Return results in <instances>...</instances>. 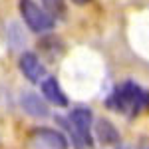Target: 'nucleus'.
I'll use <instances>...</instances> for the list:
<instances>
[{
    "mask_svg": "<svg viewBox=\"0 0 149 149\" xmlns=\"http://www.w3.org/2000/svg\"><path fill=\"white\" fill-rule=\"evenodd\" d=\"M20 70L32 84H40L46 78V68L34 52H24L20 56Z\"/></svg>",
    "mask_w": 149,
    "mask_h": 149,
    "instance_id": "39448f33",
    "label": "nucleus"
},
{
    "mask_svg": "<svg viewBox=\"0 0 149 149\" xmlns=\"http://www.w3.org/2000/svg\"><path fill=\"white\" fill-rule=\"evenodd\" d=\"M40 88H42V93L48 102H52L58 107L68 105V97H66V93H64V90H62V86L56 78H44L40 81Z\"/></svg>",
    "mask_w": 149,
    "mask_h": 149,
    "instance_id": "423d86ee",
    "label": "nucleus"
},
{
    "mask_svg": "<svg viewBox=\"0 0 149 149\" xmlns=\"http://www.w3.org/2000/svg\"><path fill=\"white\" fill-rule=\"evenodd\" d=\"M20 14H22L26 26L32 32H48L54 28V18L44 8H40L34 0H20Z\"/></svg>",
    "mask_w": 149,
    "mask_h": 149,
    "instance_id": "7ed1b4c3",
    "label": "nucleus"
},
{
    "mask_svg": "<svg viewBox=\"0 0 149 149\" xmlns=\"http://www.w3.org/2000/svg\"><path fill=\"white\" fill-rule=\"evenodd\" d=\"M42 4H44V10L54 18H62L64 14H66V4H64V0H42Z\"/></svg>",
    "mask_w": 149,
    "mask_h": 149,
    "instance_id": "1a4fd4ad",
    "label": "nucleus"
},
{
    "mask_svg": "<svg viewBox=\"0 0 149 149\" xmlns=\"http://www.w3.org/2000/svg\"><path fill=\"white\" fill-rule=\"evenodd\" d=\"M22 105L30 115H36V117H46L48 115L46 105L40 102V97H38L36 93H26L22 97Z\"/></svg>",
    "mask_w": 149,
    "mask_h": 149,
    "instance_id": "0eeeda50",
    "label": "nucleus"
},
{
    "mask_svg": "<svg viewBox=\"0 0 149 149\" xmlns=\"http://www.w3.org/2000/svg\"><path fill=\"white\" fill-rule=\"evenodd\" d=\"M92 121H93V115H92L90 107H76V109H72L70 117L64 121L68 131L72 133V141H74L76 149H84V147H92L93 145Z\"/></svg>",
    "mask_w": 149,
    "mask_h": 149,
    "instance_id": "f03ea898",
    "label": "nucleus"
},
{
    "mask_svg": "<svg viewBox=\"0 0 149 149\" xmlns=\"http://www.w3.org/2000/svg\"><path fill=\"white\" fill-rule=\"evenodd\" d=\"M107 107L129 117L139 115L149 109V90H145L135 81H123L109 95Z\"/></svg>",
    "mask_w": 149,
    "mask_h": 149,
    "instance_id": "f257e3e1",
    "label": "nucleus"
},
{
    "mask_svg": "<svg viewBox=\"0 0 149 149\" xmlns=\"http://www.w3.org/2000/svg\"><path fill=\"white\" fill-rule=\"evenodd\" d=\"M95 133H97V137L102 143H115V141H119V133H117V129H115L107 119H100L97 121V125H95Z\"/></svg>",
    "mask_w": 149,
    "mask_h": 149,
    "instance_id": "6e6552de",
    "label": "nucleus"
},
{
    "mask_svg": "<svg viewBox=\"0 0 149 149\" xmlns=\"http://www.w3.org/2000/svg\"><path fill=\"white\" fill-rule=\"evenodd\" d=\"M72 2H76V4H88V2H92V0H72Z\"/></svg>",
    "mask_w": 149,
    "mask_h": 149,
    "instance_id": "9d476101",
    "label": "nucleus"
},
{
    "mask_svg": "<svg viewBox=\"0 0 149 149\" xmlns=\"http://www.w3.org/2000/svg\"><path fill=\"white\" fill-rule=\"evenodd\" d=\"M30 149H68V139L60 131L50 129V127H38L30 133L28 139Z\"/></svg>",
    "mask_w": 149,
    "mask_h": 149,
    "instance_id": "20e7f679",
    "label": "nucleus"
}]
</instances>
